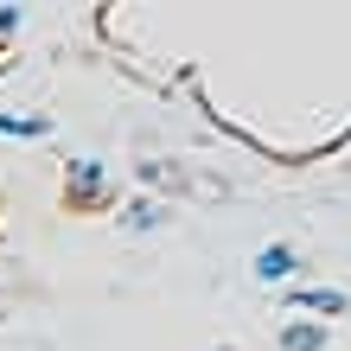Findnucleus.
Wrapping results in <instances>:
<instances>
[{"label": "nucleus", "mask_w": 351, "mask_h": 351, "mask_svg": "<svg viewBox=\"0 0 351 351\" xmlns=\"http://www.w3.org/2000/svg\"><path fill=\"white\" fill-rule=\"evenodd\" d=\"M109 179H102V160H77L71 167V204H102Z\"/></svg>", "instance_id": "1"}, {"label": "nucleus", "mask_w": 351, "mask_h": 351, "mask_svg": "<svg viewBox=\"0 0 351 351\" xmlns=\"http://www.w3.org/2000/svg\"><path fill=\"white\" fill-rule=\"evenodd\" d=\"M287 275H294V250H287V243L256 256V281H287Z\"/></svg>", "instance_id": "2"}, {"label": "nucleus", "mask_w": 351, "mask_h": 351, "mask_svg": "<svg viewBox=\"0 0 351 351\" xmlns=\"http://www.w3.org/2000/svg\"><path fill=\"white\" fill-rule=\"evenodd\" d=\"M281 345L287 351H326V326H287Z\"/></svg>", "instance_id": "3"}, {"label": "nucleus", "mask_w": 351, "mask_h": 351, "mask_svg": "<svg viewBox=\"0 0 351 351\" xmlns=\"http://www.w3.org/2000/svg\"><path fill=\"white\" fill-rule=\"evenodd\" d=\"M300 306H313V313H345V294H339V287H306V294H300Z\"/></svg>", "instance_id": "4"}, {"label": "nucleus", "mask_w": 351, "mask_h": 351, "mask_svg": "<svg viewBox=\"0 0 351 351\" xmlns=\"http://www.w3.org/2000/svg\"><path fill=\"white\" fill-rule=\"evenodd\" d=\"M0 134H45V115H0Z\"/></svg>", "instance_id": "5"}, {"label": "nucleus", "mask_w": 351, "mask_h": 351, "mask_svg": "<svg viewBox=\"0 0 351 351\" xmlns=\"http://www.w3.org/2000/svg\"><path fill=\"white\" fill-rule=\"evenodd\" d=\"M19 19H26L19 7H0V38H13V32H19Z\"/></svg>", "instance_id": "6"}]
</instances>
